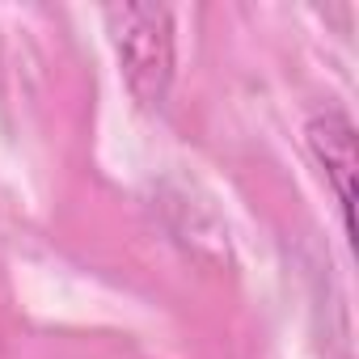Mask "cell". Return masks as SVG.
<instances>
[{"label": "cell", "instance_id": "1", "mask_svg": "<svg viewBox=\"0 0 359 359\" xmlns=\"http://www.w3.org/2000/svg\"><path fill=\"white\" fill-rule=\"evenodd\" d=\"M106 34L118 55V72L127 93L156 110L169 97L173 72H177V43H173V13L165 5H110Z\"/></svg>", "mask_w": 359, "mask_h": 359}, {"label": "cell", "instance_id": "2", "mask_svg": "<svg viewBox=\"0 0 359 359\" xmlns=\"http://www.w3.org/2000/svg\"><path fill=\"white\" fill-rule=\"evenodd\" d=\"M304 140H309L313 161L325 173V182L334 187L342 229L351 237L355 233V220H351V208H355V127H351V118L342 110H321V114L309 118Z\"/></svg>", "mask_w": 359, "mask_h": 359}]
</instances>
